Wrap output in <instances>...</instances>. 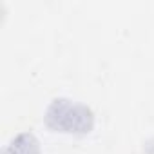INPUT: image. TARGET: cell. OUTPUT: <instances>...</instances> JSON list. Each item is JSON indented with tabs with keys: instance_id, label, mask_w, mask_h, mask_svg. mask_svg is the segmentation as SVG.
I'll return each mask as SVG.
<instances>
[{
	"instance_id": "6da1fadb",
	"label": "cell",
	"mask_w": 154,
	"mask_h": 154,
	"mask_svg": "<svg viewBox=\"0 0 154 154\" xmlns=\"http://www.w3.org/2000/svg\"><path fill=\"white\" fill-rule=\"evenodd\" d=\"M45 125L62 134L84 136L94 129V112L89 105L65 96L53 98L44 112Z\"/></svg>"
},
{
	"instance_id": "7a4b0ae2",
	"label": "cell",
	"mask_w": 154,
	"mask_h": 154,
	"mask_svg": "<svg viewBox=\"0 0 154 154\" xmlns=\"http://www.w3.org/2000/svg\"><path fill=\"white\" fill-rule=\"evenodd\" d=\"M2 154H40V141L31 131H24L6 143Z\"/></svg>"
},
{
	"instance_id": "3957f363",
	"label": "cell",
	"mask_w": 154,
	"mask_h": 154,
	"mask_svg": "<svg viewBox=\"0 0 154 154\" xmlns=\"http://www.w3.org/2000/svg\"><path fill=\"white\" fill-rule=\"evenodd\" d=\"M143 152H145V154H154V136H152V138H149V140L145 141Z\"/></svg>"
}]
</instances>
